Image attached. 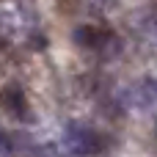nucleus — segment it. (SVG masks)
Returning a JSON list of instances; mask_svg holds the SVG:
<instances>
[{
    "instance_id": "obj_1",
    "label": "nucleus",
    "mask_w": 157,
    "mask_h": 157,
    "mask_svg": "<svg viewBox=\"0 0 157 157\" xmlns=\"http://www.w3.org/2000/svg\"><path fill=\"white\" fill-rule=\"evenodd\" d=\"M63 144H66V149H69L72 155L94 157V155H99V152H105V146H108V138H105L99 130L88 127V124L72 121V124L63 130Z\"/></svg>"
},
{
    "instance_id": "obj_2",
    "label": "nucleus",
    "mask_w": 157,
    "mask_h": 157,
    "mask_svg": "<svg viewBox=\"0 0 157 157\" xmlns=\"http://www.w3.org/2000/svg\"><path fill=\"white\" fill-rule=\"evenodd\" d=\"M0 108L14 119V121H33V113H30V105H28V94L22 88V83L17 80H8L3 88H0Z\"/></svg>"
},
{
    "instance_id": "obj_5",
    "label": "nucleus",
    "mask_w": 157,
    "mask_h": 157,
    "mask_svg": "<svg viewBox=\"0 0 157 157\" xmlns=\"http://www.w3.org/2000/svg\"><path fill=\"white\" fill-rule=\"evenodd\" d=\"M55 6H58V11L66 14V17H75V14L80 11V0H55Z\"/></svg>"
},
{
    "instance_id": "obj_3",
    "label": "nucleus",
    "mask_w": 157,
    "mask_h": 157,
    "mask_svg": "<svg viewBox=\"0 0 157 157\" xmlns=\"http://www.w3.org/2000/svg\"><path fill=\"white\" fill-rule=\"evenodd\" d=\"M72 36H75V44H77V47H86V50H102V47L113 39L105 28L88 25V22H86V25H77Z\"/></svg>"
},
{
    "instance_id": "obj_4",
    "label": "nucleus",
    "mask_w": 157,
    "mask_h": 157,
    "mask_svg": "<svg viewBox=\"0 0 157 157\" xmlns=\"http://www.w3.org/2000/svg\"><path fill=\"white\" fill-rule=\"evenodd\" d=\"M130 99L138 105V108H149L152 102H157V80L146 77V80H138L130 91Z\"/></svg>"
}]
</instances>
